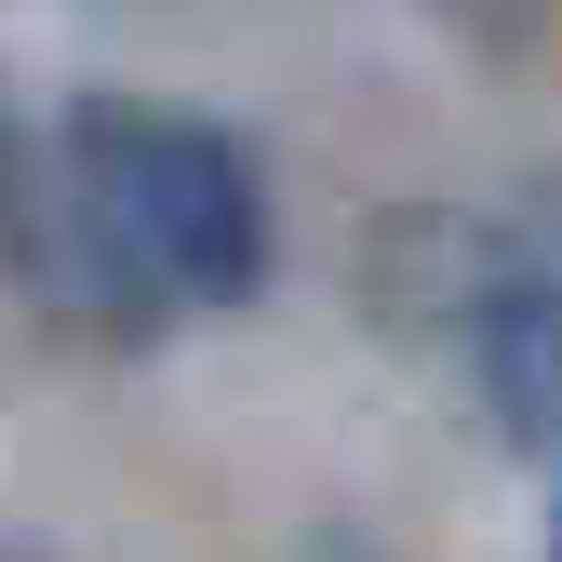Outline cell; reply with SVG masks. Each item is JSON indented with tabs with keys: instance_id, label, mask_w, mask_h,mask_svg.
<instances>
[{
	"instance_id": "cell-2",
	"label": "cell",
	"mask_w": 562,
	"mask_h": 562,
	"mask_svg": "<svg viewBox=\"0 0 562 562\" xmlns=\"http://www.w3.org/2000/svg\"><path fill=\"white\" fill-rule=\"evenodd\" d=\"M429 255H442V335L469 348L482 415L509 442H562V255L482 215H429Z\"/></svg>"
},
{
	"instance_id": "cell-1",
	"label": "cell",
	"mask_w": 562,
	"mask_h": 562,
	"mask_svg": "<svg viewBox=\"0 0 562 562\" xmlns=\"http://www.w3.org/2000/svg\"><path fill=\"white\" fill-rule=\"evenodd\" d=\"M54 161H67L94 308L161 322V308H255L268 295V188L228 121L161 108V94H81L54 121Z\"/></svg>"
},
{
	"instance_id": "cell-3",
	"label": "cell",
	"mask_w": 562,
	"mask_h": 562,
	"mask_svg": "<svg viewBox=\"0 0 562 562\" xmlns=\"http://www.w3.org/2000/svg\"><path fill=\"white\" fill-rule=\"evenodd\" d=\"M0 281H27V295H81L94 308V268H81V215H67V161H41V134L14 121L0 94Z\"/></svg>"
}]
</instances>
